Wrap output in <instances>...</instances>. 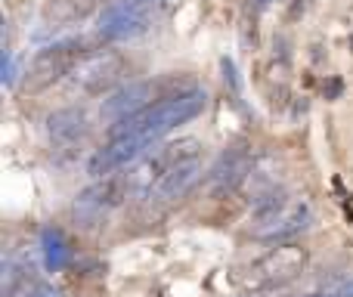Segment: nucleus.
I'll return each mask as SVG.
<instances>
[{
    "instance_id": "9b49d317",
    "label": "nucleus",
    "mask_w": 353,
    "mask_h": 297,
    "mask_svg": "<svg viewBox=\"0 0 353 297\" xmlns=\"http://www.w3.org/2000/svg\"><path fill=\"white\" fill-rule=\"evenodd\" d=\"M152 146V140L143 134H130V136H115L105 149H99L97 155L90 158V174L103 176V174H115L118 167L137 161V158L146 155V149Z\"/></svg>"
},
{
    "instance_id": "ddd939ff",
    "label": "nucleus",
    "mask_w": 353,
    "mask_h": 297,
    "mask_svg": "<svg viewBox=\"0 0 353 297\" xmlns=\"http://www.w3.org/2000/svg\"><path fill=\"white\" fill-rule=\"evenodd\" d=\"M201 158H189V161H180V164H174L171 170L165 174V180L159 183V189H155V198L159 201H176V198H183V195L189 192V189L195 186V183L201 180Z\"/></svg>"
},
{
    "instance_id": "423d86ee",
    "label": "nucleus",
    "mask_w": 353,
    "mask_h": 297,
    "mask_svg": "<svg viewBox=\"0 0 353 297\" xmlns=\"http://www.w3.org/2000/svg\"><path fill=\"white\" fill-rule=\"evenodd\" d=\"M121 195H128L124 180H118V176H103L99 183L87 186L84 192L74 198V205H72L74 223L84 226V229H93L99 220L109 217V211L121 201Z\"/></svg>"
},
{
    "instance_id": "9d476101",
    "label": "nucleus",
    "mask_w": 353,
    "mask_h": 297,
    "mask_svg": "<svg viewBox=\"0 0 353 297\" xmlns=\"http://www.w3.org/2000/svg\"><path fill=\"white\" fill-rule=\"evenodd\" d=\"M307 223H310V201L288 198L273 217L263 220L261 226H254L251 236L261 238V242H279V238H288V236H294V232H301Z\"/></svg>"
},
{
    "instance_id": "aec40b11",
    "label": "nucleus",
    "mask_w": 353,
    "mask_h": 297,
    "mask_svg": "<svg viewBox=\"0 0 353 297\" xmlns=\"http://www.w3.org/2000/svg\"><path fill=\"white\" fill-rule=\"evenodd\" d=\"M0 74H3L6 84H12V53L10 50H3V56H0Z\"/></svg>"
},
{
    "instance_id": "6ab92c4d",
    "label": "nucleus",
    "mask_w": 353,
    "mask_h": 297,
    "mask_svg": "<svg viewBox=\"0 0 353 297\" xmlns=\"http://www.w3.org/2000/svg\"><path fill=\"white\" fill-rule=\"evenodd\" d=\"M341 90H344V84H341L338 78H329V81L323 84V96H325V99H338V96H341Z\"/></svg>"
},
{
    "instance_id": "7ed1b4c3",
    "label": "nucleus",
    "mask_w": 353,
    "mask_h": 297,
    "mask_svg": "<svg viewBox=\"0 0 353 297\" xmlns=\"http://www.w3.org/2000/svg\"><path fill=\"white\" fill-rule=\"evenodd\" d=\"M307 267V251L298 245H276L273 251L254 260L245 273V288L248 291H270V288H282L292 279H298Z\"/></svg>"
},
{
    "instance_id": "b1692460",
    "label": "nucleus",
    "mask_w": 353,
    "mask_h": 297,
    "mask_svg": "<svg viewBox=\"0 0 353 297\" xmlns=\"http://www.w3.org/2000/svg\"><path fill=\"white\" fill-rule=\"evenodd\" d=\"M143 3H149V6H159V3H161V0H143Z\"/></svg>"
},
{
    "instance_id": "4be33fe9",
    "label": "nucleus",
    "mask_w": 353,
    "mask_h": 297,
    "mask_svg": "<svg viewBox=\"0 0 353 297\" xmlns=\"http://www.w3.org/2000/svg\"><path fill=\"white\" fill-rule=\"evenodd\" d=\"M307 3H310V0H294V3H292V12H288V19H298V16H304Z\"/></svg>"
},
{
    "instance_id": "20e7f679",
    "label": "nucleus",
    "mask_w": 353,
    "mask_h": 297,
    "mask_svg": "<svg viewBox=\"0 0 353 297\" xmlns=\"http://www.w3.org/2000/svg\"><path fill=\"white\" fill-rule=\"evenodd\" d=\"M84 43L81 41H65V43H53V47H43L41 53L31 59L28 72H25L22 90L25 93H41L50 84H56L59 78L72 74V68L84 59L87 53H81Z\"/></svg>"
},
{
    "instance_id": "4468645a",
    "label": "nucleus",
    "mask_w": 353,
    "mask_h": 297,
    "mask_svg": "<svg viewBox=\"0 0 353 297\" xmlns=\"http://www.w3.org/2000/svg\"><path fill=\"white\" fill-rule=\"evenodd\" d=\"M103 0H47L43 6V22L53 25V28H68V25H78L84 19H90L99 10Z\"/></svg>"
},
{
    "instance_id": "0eeeda50",
    "label": "nucleus",
    "mask_w": 353,
    "mask_h": 297,
    "mask_svg": "<svg viewBox=\"0 0 353 297\" xmlns=\"http://www.w3.org/2000/svg\"><path fill=\"white\" fill-rule=\"evenodd\" d=\"M155 6L143 3V0H118L99 19V34L109 41H124V37H137L140 31H146L149 16Z\"/></svg>"
},
{
    "instance_id": "f257e3e1",
    "label": "nucleus",
    "mask_w": 353,
    "mask_h": 297,
    "mask_svg": "<svg viewBox=\"0 0 353 297\" xmlns=\"http://www.w3.org/2000/svg\"><path fill=\"white\" fill-rule=\"evenodd\" d=\"M205 103H208V96H205V90H199V87H192V90H186V93H174V96H165V99H159V103L146 105L143 112H137V115L112 124L109 136L115 140V136L143 134L152 143H159L161 136L171 134L174 127H180V124L192 121L195 115H201Z\"/></svg>"
},
{
    "instance_id": "2eb2a0df",
    "label": "nucleus",
    "mask_w": 353,
    "mask_h": 297,
    "mask_svg": "<svg viewBox=\"0 0 353 297\" xmlns=\"http://www.w3.org/2000/svg\"><path fill=\"white\" fill-rule=\"evenodd\" d=\"M313 297H353V276H347V273L329 276V279L319 282Z\"/></svg>"
},
{
    "instance_id": "a211bd4d",
    "label": "nucleus",
    "mask_w": 353,
    "mask_h": 297,
    "mask_svg": "<svg viewBox=\"0 0 353 297\" xmlns=\"http://www.w3.org/2000/svg\"><path fill=\"white\" fill-rule=\"evenodd\" d=\"M220 68H223L226 84H230L232 90H239V78H236V65H232V59H220Z\"/></svg>"
},
{
    "instance_id": "412c9836",
    "label": "nucleus",
    "mask_w": 353,
    "mask_h": 297,
    "mask_svg": "<svg viewBox=\"0 0 353 297\" xmlns=\"http://www.w3.org/2000/svg\"><path fill=\"white\" fill-rule=\"evenodd\" d=\"M28 297H62V294L56 291L53 285H47V282H41V285H34V288H31Z\"/></svg>"
},
{
    "instance_id": "39448f33",
    "label": "nucleus",
    "mask_w": 353,
    "mask_h": 297,
    "mask_svg": "<svg viewBox=\"0 0 353 297\" xmlns=\"http://www.w3.org/2000/svg\"><path fill=\"white\" fill-rule=\"evenodd\" d=\"M124 56L118 50H93L68 74V87L78 93H103L121 78Z\"/></svg>"
},
{
    "instance_id": "dca6fc26",
    "label": "nucleus",
    "mask_w": 353,
    "mask_h": 297,
    "mask_svg": "<svg viewBox=\"0 0 353 297\" xmlns=\"http://www.w3.org/2000/svg\"><path fill=\"white\" fill-rule=\"evenodd\" d=\"M22 282H25V267L16 263L12 257H6L3 273H0V291H3V297H16V291L22 288Z\"/></svg>"
},
{
    "instance_id": "6e6552de",
    "label": "nucleus",
    "mask_w": 353,
    "mask_h": 297,
    "mask_svg": "<svg viewBox=\"0 0 353 297\" xmlns=\"http://www.w3.org/2000/svg\"><path fill=\"white\" fill-rule=\"evenodd\" d=\"M251 167H254L251 149L245 146V143L230 146L217 161H214L211 174H208V189H211V195H226V192H232V189H239L245 180H248Z\"/></svg>"
},
{
    "instance_id": "f3484780",
    "label": "nucleus",
    "mask_w": 353,
    "mask_h": 297,
    "mask_svg": "<svg viewBox=\"0 0 353 297\" xmlns=\"http://www.w3.org/2000/svg\"><path fill=\"white\" fill-rule=\"evenodd\" d=\"M43 251H47V263L50 269H59L62 260H65V245H62V236L56 229L43 232Z\"/></svg>"
},
{
    "instance_id": "1a4fd4ad",
    "label": "nucleus",
    "mask_w": 353,
    "mask_h": 297,
    "mask_svg": "<svg viewBox=\"0 0 353 297\" xmlns=\"http://www.w3.org/2000/svg\"><path fill=\"white\" fill-rule=\"evenodd\" d=\"M159 87L161 84H155V81H134V84L118 87L115 93H109V96L103 99V105H99V115H103L105 121H112V124L124 121V118L143 112L146 105H152ZM155 103H159V99H155Z\"/></svg>"
},
{
    "instance_id": "f8f14e48",
    "label": "nucleus",
    "mask_w": 353,
    "mask_h": 297,
    "mask_svg": "<svg viewBox=\"0 0 353 297\" xmlns=\"http://www.w3.org/2000/svg\"><path fill=\"white\" fill-rule=\"evenodd\" d=\"M87 130H90V118L81 105H65V109H56L47 118V134L56 146H74L78 140H84Z\"/></svg>"
},
{
    "instance_id": "5701e85b",
    "label": "nucleus",
    "mask_w": 353,
    "mask_h": 297,
    "mask_svg": "<svg viewBox=\"0 0 353 297\" xmlns=\"http://www.w3.org/2000/svg\"><path fill=\"white\" fill-rule=\"evenodd\" d=\"M251 3H254V10H267L270 0H251Z\"/></svg>"
},
{
    "instance_id": "f03ea898",
    "label": "nucleus",
    "mask_w": 353,
    "mask_h": 297,
    "mask_svg": "<svg viewBox=\"0 0 353 297\" xmlns=\"http://www.w3.org/2000/svg\"><path fill=\"white\" fill-rule=\"evenodd\" d=\"M199 152H201V143L192 140V136H186V140H176L171 146H161V149L149 152V155H143L140 161L128 170V176H124L128 195H134V198L152 195L174 164L189 161V158H199Z\"/></svg>"
}]
</instances>
